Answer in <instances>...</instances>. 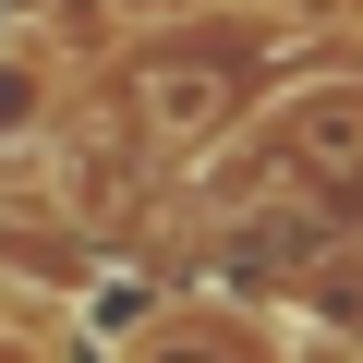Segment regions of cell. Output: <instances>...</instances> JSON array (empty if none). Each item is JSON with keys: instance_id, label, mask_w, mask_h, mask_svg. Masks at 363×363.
I'll list each match as a JSON object with an SVG mask.
<instances>
[{"instance_id": "obj_1", "label": "cell", "mask_w": 363, "mask_h": 363, "mask_svg": "<svg viewBox=\"0 0 363 363\" xmlns=\"http://www.w3.org/2000/svg\"><path fill=\"white\" fill-rule=\"evenodd\" d=\"M109 363H279V339L255 351L242 339V315H218V303H157L145 327H121V351Z\"/></svg>"}, {"instance_id": "obj_2", "label": "cell", "mask_w": 363, "mask_h": 363, "mask_svg": "<svg viewBox=\"0 0 363 363\" xmlns=\"http://www.w3.org/2000/svg\"><path fill=\"white\" fill-rule=\"evenodd\" d=\"M49 121H61L49 37H0V157H13V145H49Z\"/></svg>"}, {"instance_id": "obj_3", "label": "cell", "mask_w": 363, "mask_h": 363, "mask_svg": "<svg viewBox=\"0 0 363 363\" xmlns=\"http://www.w3.org/2000/svg\"><path fill=\"white\" fill-rule=\"evenodd\" d=\"M0 363H61V339H49V327H13V315H0Z\"/></svg>"}]
</instances>
